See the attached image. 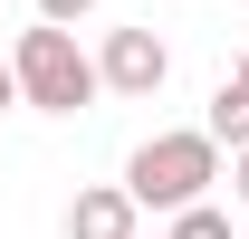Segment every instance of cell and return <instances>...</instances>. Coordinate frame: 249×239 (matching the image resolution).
Segmentation results:
<instances>
[{"instance_id":"6da1fadb","label":"cell","mask_w":249,"mask_h":239,"mask_svg":"<svg viewBox=\"0 0 249 239\" xmlns=\"http://www.w3.org/2000/svg\"><path fill=\"white\" fill-rule=\"evenodd\" d=\"M10 67H19V105H38V115H77V105H96V96H106V77H96V58L77 48V29H67V19L19 29Z\"/></svg>"},{"instance_id":"7a4b0ae2","label":"cell","mask_w":249,"mask_h":239,"mask_svg":"<svg viewBox=\"0 0 249 239\" xmlns=\"http://www.w3.org/2000/svg\"><path fill=\"white\" fill-rule=\"evenodd\" d=\"M211 182H220V144H211V124H201V134H154V144H134V163H124L134 210H182V201H201Z\"/></svg>"},{"instance_id":"3957f363","label":"cell","mask_w":249,"mask_h":239,"mask_svg":"<svg viewBox=\"0 0 249 239\" xmlns=\"http://www.w3.org/2000/svg\"><path fill=\"white\" fill-rule=\"evenodd\" d=\"M96 77H106V96H163V77H173V48H163L154 29H106V58H96Z\"/></svg>"},{"instance_id":"277c9868","label":"cell","mask_w":249,"mask_h":239,"mask_svg":"<svg viewBox=\"0 0 249 239\" xmlns=\"http://www.w3.org/2000/svg\"><path fill=\"white\" fill-rule=\"evenodd\" d=\"M67 239H134V191L124 182H96L67 201Z\"/></svg>"},{"instance_id":"5b68a950","label":"cell","mask_w":249,"mask_h":239,"mask_svg":"<svg viewBox=\"0 0 249 239\" xmlns=\"http://www.w3.org/2000/svg\"><path fill=\"white\" fill-rule=\"evenodd\" d=\"M211 144H249V86H240V77L211 86Z\"/></svg>"},{"instance_id":"8992f818","label":"cell","mask_w":249,"mask_h":239,"mask_svg":"<svg viewBox=\"0 0 249 239\" xmlns=\"http://www.w3.org/2000/svg\"><path fill=\"white\" fill-rule=\"evenodd\" d=\"M163 239H230V220H220L211 201H182V210H173V230H163Z\"/></svg>"},{"instance_id":"52a82bcc","label":"cell","mask_w":249,"mask_h":239,"mask_svg":"<svg viewBox=\"0 0 249 239\" xmlns=\"http://www.w3.org/2000/svg\"><path fill=\"white\" fill-rule=\"evenodd\" d=\"M96 0H38V19H87Z\"/></svg>"},{"instance_id":"ba28073f","label":"cell","mask_w":249,"mask_h":239,"mask_svg":"<svg viewBox=\"0 0 249 239\" xmlns=\"http://www.w3.org/2000/svg\"><path fill=\"white\" fill-rule=\"evenodd\" d=\"M230 191L249 201V144H230Z\"/></svg>"},{"instance_id":"9c48e42d","label":"cell","mask_w":249,"mask_h":239,"mask_svg":"<svg viewBox=\"0 0 249 239\" xmlns=\"http://www.w3.org/2000/svg\"><path fill=\"white\" fill-rule=\"evenodd\" d=\"M10 105H19V67L0 58V115H10Z\"/></svg>"},{"instance_id":"30bf717a","label":"cell","mask_w":249,"mask_h":239,"mask_svg":"<svg viewBox=\"0 0 249 239\" xmlns=\"http://www.w3.org/2000/svg\"><path fill=\"white\" fill-rule=\"evenodd\" d=\"M230 77H240V86H249V58H240V67H230Z\"/></svg>"}]
</instances>
